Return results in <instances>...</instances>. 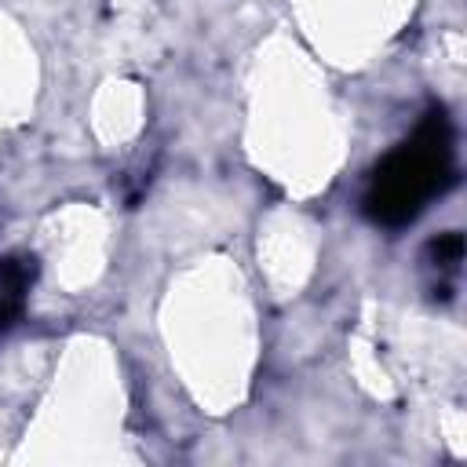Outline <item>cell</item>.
Masks as SVG:
<instances>
[{"label":"cell","instance_id":"2","mask_svg":"<svg viewBox=\"0 0 467 467\" xmlns=\"http://www.w3.org/2000/svg\"><path fill=\"white\" fill-rule=\"evenodd\" d=\"M29 281H33V259H4L0 263V332L22 314Z\"/></svg>","mask_w":467,"mask_h":467},{"label":"cell","instance_id":"3","mask_svg":"<svg viewBox=\"0 0 467 467\" xmlns=\"http://www.w3.org/2000/svg\"><path fill=\"white\" fill-rule=\"evenodd\" d=\"M460 259H463V237L456 230H449L445 237L431 241V266H438L445 274H456L460 270Z\"/></svg>","mask_w":467,"mask_h":467},{"label":"cell","instance_id":"1","mask_svg":"<svg viewBox=\"0 0 467 467\" xmlns=\"http://www.w3.org/2000/svg\"><path fill=\"white\" fill-rule=\"evenodd\" d=\"M452 182V128L441 109H431L423 124L394 153L379 161L365 193V215L383 226L412 223L434 193Z\"/></svg>","mask_w":467,"mask_h":467}]
</instances>
